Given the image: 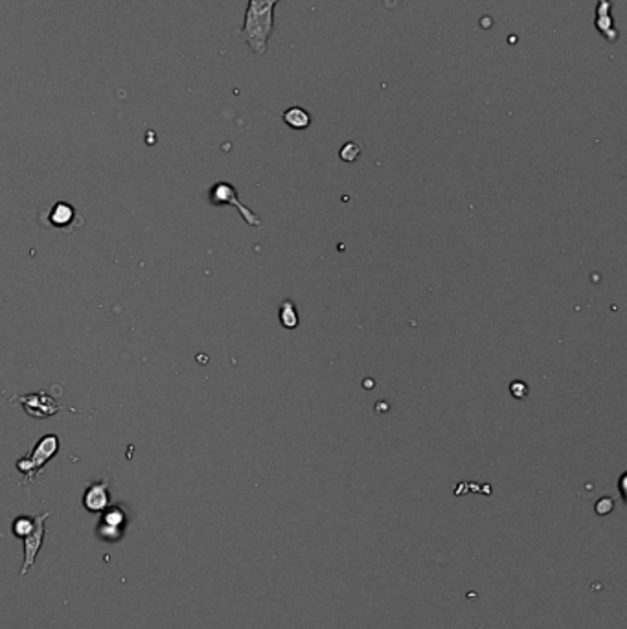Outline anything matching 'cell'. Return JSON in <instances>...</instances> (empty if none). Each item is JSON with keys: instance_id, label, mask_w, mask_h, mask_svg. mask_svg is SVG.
<instances>
[{"instance_id": "obj_14", "label": "cell", "mask_w": 627, "mask_h": 629, "mask_svg": "<svg viewBox=\"0 0 627 629\" xmlns=\"http://www.w3.org/2000/svg\"><path fill=\"white\" fill-rule=\"evenodd\" d=\"M614 510V501L611 497H602L594 504V512L598 515H609Z\"/></svg>"}, {"instance_id": "obj_4", "label": "cell", "mask_w": 627, "mask_h": 629, "mask_svg": "<svg viewBox=\"0 0 627 629\" xmlns=\"http://www.w3.org/2000/svg\"><path fill=\"white\" fill-rule=\"evenodd\" d=\"M50 517V512L37 515L33 517V530L24 538V563L21 569V575H28V570L33 569L35 565V558L42 547V539H45V521Z\"/></svg>"}, {"instance_id": "obj_15", "label": "cell", "mask_w": 627, "mask_h": 629, "mask_svg": "<svg viewBox=\"0 0 627 629\" xmlns=\"http://www.w3.org/2000/svg\"><path fill=\"white\" fill-rule=\"evenodd\" d=\"M527 388H528V386L524 385V383H521V381H515V383H512V385H510V391H512V394L515 396V398H524V396L528 394Z\"/></svg>"}, {"instance_id": "obj_2", "label": "cell", "mask_w": 627, "mask_h": 629, "mask_svg": "<svg viewBox=\"0 0 627 629\" xmlns=\"http://www.w3.org/2000/svg\"><path fill=\"white\" fill-rule=\"evenodd\" d=\"M57 451H59V438L55 434H46L37 442L32 453L17 462V469L26 477L24 483H32L33 478L41 473V469L57 455Z\"/></svg>"}, {"instance_id": "obj_1", "label": "cell", "mask_w": 627, "mask_h": 629, "mask_svg": "<svg viewBox=\"0 0 627 629\" xmlns=\"http://www.w3.org/2000/svg\"><path fill=\"white\" fill-rule=\"evenodd\" d=\"M280 0H248L239 37L256 55H265L275 30V6Z\"/></svg>"}, {"instance_id": "obj_13", "label": "cell", "mask_w": 627, "mask_h": 629, "mask_svg": "<svg viewBox=\"0 0 627 629\" xmlns=\"http://www.w3.org/2000/svg\"><path fill=\"white\" fill-rule=\"evenodd\" d=\"M125 521V515L124 512L120 510V508H110V510L105 512L103 515V524H109V526H115V529H120Z\"/></svg>"}, {"instance_id": "obj_16", "label": "cell", "mask_w": 627, "mask_h": 629, "mask_svg": "<svg viewBox=\"0 0 627 629\" xmlns=\"http://www.w3.org/2000/svg\"><path fill=\"white\" fill-rule=\"evenodd\" d=\"M626 478H627V475L623 473L622 477H620V484H619V487H620V495H622V501H623V502H627V495H626Z\"/></svg>"}, {"instance_id": "obj_9", "label": "cell", "mask_w": 627, "mask_h": 629, "mask_svg": "<svg viewBox=\"0 0 627 629\" xmlns=\"http://www.w3.org/2000/svg\"><path fill=\"white\" fill-rule=\"evenodd\" d=\"M74 216H76V210H74L70 204L67 202H57L54 207V210L50 212V223L54 226H67L72 223Z\"/></svg>"}, {"instance_id": "obj_10", "label": "cell", "mask_w": 627, "mask_h": 629, "mask_svg": "<svg viewBox=\"0 0 627 629\" xmlns=\"http://www.w3.org/2000/svg\"><path fill=\"white\" fill-rule=\"evenodd\" d=\"M280 321H282V324H284L285 328H289V330H294V328L298 326L300 318H298L297 308H294V304L291 302V300H285V302L282 304V308H280Z\"/></svg>"}, {"instance_id": "obj_8", "label": "cell", "mask_w": 627, "mask_h": 629, "mask_svg": "<svg viewBox=\"0 0 627 629\" xmlns=\"http://www.w3.org/2000/svg\"><path fill=\"white\" fill-rule=\"evenodd\" d=\"M284 122L291 129L302 131L311 125V115L304 107H289L284 112Z\"/></svg>"}, {"instance_id": "obj_11", "label": "cell", "mask_w": 627, "mask_h": 629, "mask_svg": "<svg viewBox=\"0 0 627 629\" xmlns=\"http://www.w3.org/2000/svg\"><path fill=\"white\" fill-rule=\"evenodd\" d=\"M32 530H33L32 517H26V515H23V517H17V519L13 521V533L17 536V538L24 539L28 533L32 532Z\"/></svg>"}, {"instance_id": "obj_5", "label": "cell", "mask_w": 627, "mask_h": 629, "mask_svg": "<svg viewBox=\"0 0 627 629\" xmlns=\"http://www.w3.org/2000/svg\"><path fill=\"white\" fill-rule=\"evenodd\" d=\"M611 9H613V4H611L609 0H598V4H596L594 24L596 30H598L607 41L614 42L619 39V32H616V26H614V18L613 13H611Z\"/></svg>"}, {"instance_id": "obj_6", "label": "cell", "mask_w": 627, "mask_h": 629, "mask_svg": "<svg viewBox=\"0 0 627 629\" xmlns=\"http://www.w3.org/2000/svg\"><path fill=\"white\" fill-rule=\"evenodd\" d=\"M110 497H109V486L107 483H96L91 484V486L85 490V495H83V506L85 510L88 512H105L109 508Z\"/></svg>"}, {"instance_id": "obj_7", "label": "cell", "mask_w": 627, "mask_h": 629, "mask_svg": "<svg viewBox=\"0 0 627 629\" xmlns=\"http://www.w3.org/2000/svg\"><path fill=\"white\" fill-rule=\"evenodd\" d=\"M30 400L35 401V403H24V409H26L28 414H32L35 418H48L52 414H55L59 410V405L54 403L50 398H46V394L42 396V401H37V394L33 396H28Z\"/></svg>"}, {"instance_id": "obj_17", "label": "cell", "mask_w": 627, "mask_h": 629, "mask_svg": "<svg viewBox=\"0 0 627 629\" xmlns=\"http://www.w3.org/2000/svg\"><path fill=\"white\" fill-rule=\"evenodd\" d=\"M476 629H484V624H481V625H478V628H476Z\"/></svg>"}, {"instance_id": "obj_12", "label": "cell", "mask_w": 627, "mask_h": 629, "mask_svg": "<svg viewBox=\"0 0 627 629\" xmlns=\"http://www.w3.org/2000/svg\"><path fill=\"white\" fill-rule=\"evenodd\" d=\"M339 155L344 162H355L361 155V146L357 142H346L340 147Z\"/></svg>"}, {"instance_id": "obj_3", "label": "cell", "mask_w": 627, "mask_h": 629, "mask_svg": "<svg viewBox=\"0 0 627 629\" xmlns=\"http://www.w3.org/2000/svg\"><path fill=\"white\" fill-rule=\"evenodd\" d=\"M210 202L212 204H217V207H221V204H234L248 225L254 226V229H261V219L254 212H251L245 204L239 202L238 193H236V188H234L232 184L224 183V180H219V183L215 184L214 188L210 190Z\"/></svg>"}]
</instances>
